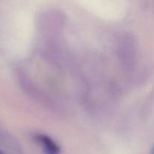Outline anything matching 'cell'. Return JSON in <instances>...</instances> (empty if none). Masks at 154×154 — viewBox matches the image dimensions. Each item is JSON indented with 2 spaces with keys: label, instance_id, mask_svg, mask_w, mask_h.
<instances>
[{
  "label": "cell",
  "instance_id": "cell-1",
  "mask_svg": "<svg viewBox=\"0 0 154 154\" xmlns=\"http://www.w3.org/2000/svg\"><path fill=\"white\" fill-rule=\"evenodd\" d=\"M36 141L40 144L45 154H59L60 147L48 135L38 134L35 136Z\"/></svg>",
  "mask_w": 154,
  "mask_h": 154
},
{
  "label": "cell",
  "instance_id": "cell-2",
  "mask_svg": "<svg viewBox=\"0 0 154 154\" xmlns=\"http://www.w3.org/2000/svg\"><path fill=\"white\" fill-rule=\"evenodd\" d=\"M150 154H154V144H153V147H152L151 150H150Z\"/></svg>",
  "mask_w": 154,
  "mask_h": 154
},
{
  "label": "cell",
  "instance_id": "cell-3",
  "mask_svg": "<svg viewBox=\"0 0 154 154\" xmlns=\"http://www.w3.org/2000/svg\"><path fill=\"white\" fill-rule=\"evenodd\" d=\"M0 154H2V153H0Z\"/></svg>",
  "mask_w": 154,
  "mask_h": 154
}]
</instances>
